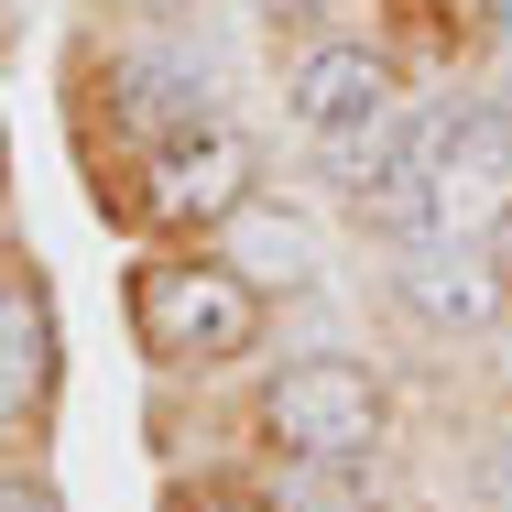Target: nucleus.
I'll return each instance as SVG.
<instances>
[{
  "label": "nucleus",
  "mask_w": 512,
  "mask_h": 512,
  "mask_svg": "<svg viewBox=\"0 0 512 512\" xmlns=\"http://www.w3.org/2000/svg\"><path fill=\"white\" fill-rule=\"evenodd\" d=\"M131 327H142L153 360L218 371V360H240V349L262 338V284L229 273V262H153V273L131 284Z\"/></svg>",
  "instance_id": "obj_1"
},
{
  "label": "nucleus",
  "mask_w": 512,
  "mask_h": 512,
  "mask_svg": "<svg viewBox=\"0 0 512 512\" xmlns=\"http://www.w3.org/2000/svg\"><path fill=\"white\" fill-rule=\"evenodd\" d=\"M262 436L284 458H360L382 436V382L360 360H295L262 382Z\"/></svg>",
  "instance_id": "obj_2"
},
{
  "label": "nucleus",
  "mask_w": 512,
  "mask_h": 512,
  "mask_svg": "<svg viewBox=\"0 0 512 512\" xmlns=\"http://www.w3.org/2000/svg\"><path fill=\"white\" fill-rule=\"evenodd\" d=\"M502 262H491V240H469V229H425L393 251V306L414 327H436V338H480L491 316H502Z\"/></svg>",
  "instance_id": "obj_3"
},
{
  "label": "nucleus",
  "mask_w": 512,
  "mask_h": 512,
  "mask_svg": "<svg viewBox=\"0 0 512 512\" xmlns=\"http://www.w3.org/2000/svg\"><path fill=\"white\" fill-rule=\"evenodd\" d=\"M425 186H436V218H447V229H491V218L512 207V109L458 99V120H447Z\"/></svg>",
  "instance_id": "obj_4"
},
{
  "label": "nucleus",
  "mask_w": 512,
  "mask_h": 512,
  "mask_svg": "<svg viewBox=\"0 0 512 512\" xmlns=\"http://www.w3.org/2000/svg\"><path fill=\"white\" fill-rule=\"evenodd\" d=\"M142 186H153L164 218H229V207L251 197V142H240L229 120L164 131V142H153V164H142Z\"/></svg>",
  "instance_id": "obj_5"
},
{
  "label": "nucleus",
  "mask_w": 512,
  "mask_h": 512,
  "mask_svg": "<svg viewBox=\"0 0 512 512\" xmlns=\"http://www.w3.org/2000/svg\"><path fill=\"white\" fill-rule=\"evenodd\" d=\"M109 109H120V131L164 142V131L218 120V77L197 55H175V44H131V55H109Z\"/></svg>",
  "instance_id": "obj_6"
},
{
  "label": "nucleus",
  "mask_w": 512,
  "mask_h": 512,
  "mask_svg": "<svg viewBox=\"0 0 512 512\" xmlns=\"http://www.w3.org/2000/svg\"><path fill=\"white\" fill-rule=\"evenodd\" d=\"M284 99H295V120H306L316 142H338V131H360V120H382V109H393V77H382V55H371V44H306Z\"/></svg>",
  "instance_id": "obj_7"
},
{
  "label": "nucleus",
  "mask_w": 512,
  "mask_h": 512,
  "mask_svg": "<svg viewBox=\"0 0 512 512\" xmlns=\"http://www.w3.org/2000/svg\"><path fill=\"white\" fill-rule=\"evenodd\" d=\"M44 382H55V327H44V295L22 273H0V436L44 414Z\"/></svg>",
  "instance_id": "obj_8"
},
{
  "label": "nucleus",
  "mask_w": 512,
  "mask_h": 512,
  "mask_svg": "<svg viewBox=\"0 0 512 512\" xmlns=\"http://www.w3.org/2000/svg\"><path fill=\"white\" fill-rule=\"evenodd\" d=\"M229 273H251V284H284V295H306L316 284V229L295 207H229Z\"/></svg>",
  "instance_id": "obj_9"
},
{
  "label": "nucleus",
  "mask_w": 512,
  "mask_h": 512,
  "mask_svg": "<svg viewBox=\"0 0 512 512\" xmlns=\"http://www.w3.org/2000/svg\"><path fill=\"white\" fill-rule=\"evenodd\" d=\"M262 502L273 512H371V469L360 458H284Z\"/></svg>",
  "instance_id": "obj_10"
},
{
  "label": "nucleus",
  "mask_w": 512,
  "mask_h": 512,
  "mask_svg": "<svg viewBox=\"0 0 512 512\" xmlns=\"http://www.w3.org/2000/svg\"><path fill=\"white\" fill-rule=\"evenodd\" d=\"M469 502H480V512H512V436H491V447L469 458Z\"/></svg>",
  "instance_id": "obj_11"
},
{
  "label": "nucleus",
  "mask_w": 512,
  "mask_h": 512,
  "mask_svg": "<svg viewBox=\"0 0 512 512\" xmlns=\"http://www.w3.org/2000/svg\"><path fill=\"white\" fill-rule=\"evenodd\" d=\"M0 512H55V491L44 480H0Z\"/></svg>",
  "instance_id": "obj_12"
},
{
  "label": "nucleus",
  "mask_w": 512,
  "mask_h": 512,
  "mask_svg": "<svg viewBox=\"0 0 512 512\" xmlns=\"http://www.w3.org/2000/svg\"><path fill=\"white\" fill-rule=\"evenodd\" d=\"M338 0H262V22H327Z\"/></svg>",
  "instance_id": "obj_13"
},
{
  "label": "nucleus",
  "mask_w": 512,
  "mask_h": 512,
  "mask_svg": "<svg viewBox=\"0 0 512 512\" xmlns=\"http://www.w3.org/2000/svg\"><path fill=\"white\" fill-rule=\"evenodd\" d=\"M480 240H491V262H502V284H512V207L491 218V229H480Z\"/></svg>",
  "instance_id": "obj_14"
},
{
  "label": "nucleus",
  "mask_w": 512,
  "mask_h": 512,
  "mask_svg": "<svg viewBox=\"0 0 512 512\" xmlns=\"http://www.w3.org/2000/svg\"><path fill=\"white\" fill-rule=\"evenodd\" d=\"M120 11H186V0H120Z\"/></svg>",
  "instance_id": "obj_15"
}]
</instances>
